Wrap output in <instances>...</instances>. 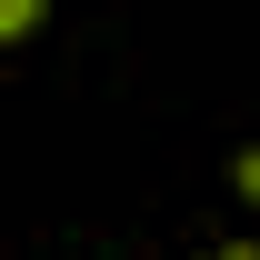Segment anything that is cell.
<instances>
[{"instance_id": "obj_1", "label": "cell", "mask_w": 260, "mask_h": 260, "mask_svg": "<svg viewBox=\"0 0 260 260\" xmlns=\"http://www.w3.org/2000/svg\"><path fill=\"white\" fill-rule=\"evenodd\" d=\"M30 20H40V0H0V40H20Z\"/></svg>"}, {"instance_id": "obj_2", "label": "cell", "mask_w": 260, "mask_h": 260, "mask_svg": "<svg viewBox=\"0 0 260 260\" xmlns=\"http://www.w3.org/2000/svg\"><path fill=\"white\" fill-rule=\"evenodd\" d=\"M230 190H240V200H260V150H240V160H230Z\"/></svg>"}, {"instance_id": "obj_3", "label": "cell", "mask_w": 260, "mask_h": 260, "mask_svg": "<svg viewBox=\"0 0 260 260\" xmlns=\"http://www.w3.org/2000/svg\"><path fill=\"white\" fill-rule=\"evenodd\" d=\"M220 260H260V250H240V240H230V250H220Z\"/></svg>"}]
</instances>
